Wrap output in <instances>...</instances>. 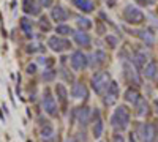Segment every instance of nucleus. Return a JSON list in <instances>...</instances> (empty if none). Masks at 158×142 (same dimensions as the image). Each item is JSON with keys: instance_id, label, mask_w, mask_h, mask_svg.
<instances>
[{"instance_id": "nucleus-8", "label": "nucleus", "mask_w": 158, "mask_h": 142, "mask_svg": "<svg viewBox=\"0 0 158 142\" xmlns=\"http://www.w3.org/2000/svg\"><path fill=\"white\" fill-rule=\"evenodd\" d=\"M118 93H120V92H118V84L115 81H111V84H109V87L106 90V93H104V98H103L104 104H106V106L115 104V101L118 99Z\"/></svg>"}, {"instance_id": "nucleus-31", "label": "nucleus", "mask_w": 158, "mask_h": 142, "mask_svg": "<svg viewBox=\"0 0 158 142\" xmlns=\"http://www.w3.org/2000/svg\"><path fill=\"white\" fill-rule=\"evenodd\" d=\"M44 47L41 46V44H29V47H27V51H29V52H41V51H43Z\"/></svg>"}, {"instance_id": "nucleus-37", "label": "nucleus", "mask_w": 158, "mask_h": 142, "mask_svg": "<svg viewBox=\"0 0 158 142\" xmlns=\"http://www.w3.org/2000/svg\"><path fill=\"white\" fill-rule=\"evenodd\" d=\"M153 108H155V112L158 114V99H155V101H153Z\"/></svg>"}, {"instance_id": "nucleus-9", "label": "nucleus", "mask_w": 158, "mask_h": 142, "mask_svg": "<svg viewBox=\"0 0 158 142\" xmlns=\"http://www.w3.org/2000/svg\"><path fill=\"white\" fill-rule=\"evenodd\" d=\"M156 139V128L152 123H146L141 128V140L142 142H155Z\"/></svg>"}, {"instance_id": "nucleus-32", "label": "nucleus", "mask_w": 158, "mask_h": 142, "mask_svg": "<svg viewBox=\"0 0 158 142\" xmlns=\"http://www.w3.org/2000/svg\"><path fill=\"white\" fill-rule=\"evenodd\" d=\"M112 142H125V137H123L122 131H117V133L112 136Z\"/></svg>"}, {"instance_id": "nucleus-25", "label": "nucleus", "mask_w": 158, "mask_h": 142, "mask_svg": "<svg viewBox=\"0 0 158 142\" xmlns=\"http://www.w3.org/2000/svg\"><path fill=\"white\" fill-rule=\"evenodd\" d=\"M103 130H104V123H103V120H101V119L95 120V122H94V126H92V134H94V137H95V139L101 137Z\"/></svg>"}, {"instance_id": "nucleus-7", "label": "nucleus", "mask_w": 158, "mask_h": 142, "mask_svg": "<svg viewBox=\"0 0 158 142\" xmlns=\"http://www.w3.org/2000/svg\"><path fill=\"white\" fill-rule=\"evenodd\" d=\"M43 109L48 115H51V117H57V114H59L57 101L54 99V96H52L49 92H46L44 96H43Z\"/></svg>"}, {"instance_id": "nucleus-4", "label": "nucleus", "mask_w": 158, "mask_h": 142, "mask_svg": "<svg viewBox=\"0 0 158 142\" xmlns=\"http://www.w3.org/2000/svg\"><path fill=\"white\" fill-rule=\"evenodd\" d=\"M123 74L127 77V81L130 84H135V85H141L142 84V79H141V76H139V70L131 63V60H123Z\"/></svg>"}, {"instance_id": "nucleus-30", "label": "nucleus", "mask_w": 158, "mask_h": 142, "mask_svg": "<svg viewBox=\"0 0 158 142\" xmlns=\"http://www.w3.org/2000/svg\"><path fill=\"white\" fill-rule=\"evenodd\" d=\"M106 43H108L109 47H115V46L118 44V40H117L114 35H108V36H106Z\"/></svg>"}, {"instance_id": "nucleus-6", "label": "nucleus", "mask_w": 158, "mask_h": 142, "mask_svg": "<svg viewBox=\"0 0 158 142\" xmlns=\"http://www.w3.org/2000/svg\"><path fill=\"white\" fill-rule=\"evenodd\" d=\"M48 46L54 51V52H63V51H67L71 47V43L68 40H65L63 36H51L49 40H48Z\"/></svg>"}, {"instance_id": "nucleus-22", "label": "nucleus", "mask_w": 158, "mask_h": 142, "mask_svg": "<svg viewBox=\"0 0 158 142\" xmlns=\"http://www.w3.org/2000/svg\"><path fill=\"white\" fill-rule=\"evenodd\" d=\"M135 109H136V114L139 115V117L146 115V114H147V101L144 99L142 96H139L138 101L135 103Z\"/></svg>"}, {"instance_id": "nucleus-21", "label": "nucleus", "mask_w": 158, "mask_h": 142, "mask_svg": "<svg viewBox=\"0 0 158 142\" xmlns=\"http://www.w3.org/2000/svg\"><path fill=\"white\" fill-rule=\"evenodd\" d=\"M21 29L24 30V33H25V36L27 38H33V33H32V27H33V24H32V21L29 19V18H21Z\"/></svg>"}, {"instance_id": "nucleus-17", "label": "nucleus", "mask_w": 158, "mask_h": 142, "mask_svg": "<svg viewBox=\"0 0 158 142\" xmlns=\"http://www.w3.org/2000/svg\"><path fill=\"white\" fill-rule=\"evenodd\" d=\"M136 35L141 38L142 43H146V46H153L155 44V36L150 30H139V32H136Z\"/></svg>"}, {"instance_id": "nucleus-15", "label": "nucleus", "mask_w": 158, "mask_h": 142, "mask_svg": "<svg viewBox=\"0 0 158 142\" xmlns=\"http://www.w3.org/2000/svg\"><path fill=\"white\" fill-rule=\"evenodd\" d=\"M71 96L74 99H81V98H85L87 96V88L82 82H74L73 87H71Z\"/></svg>"}, {"instance_id": "nucleus-14", "label": "nucleus", "mask_w": 158, "mask_h": 142, "mask_svg": "<svg viewBox=\"0 0 158 142\" xmlns=\"http://www.w3.org/2000/svg\"><path fill=\"white\" fill-rule=\"evenodd\" d=\"M146 62H147V55L142 52V51H136V52L131 55V63L138 68V70H144L146 67Z\"/></svg>"}, {"instance_id": "nucleus-26", "label": "nucleus", "mask_w": 158, "mask_h": 142, "mask_svg": "<svg viewBox=\"0 0 158 142\" xmlns=\"http://www.w3.org/2000/svg\"><path fill=\"white\" fill-rule=\"evenodd\" d=\"M76 24H77V27H79V30H89V29H92V21L90 19H87V18H77L76 19Z\"/></svg>"}, {"instance_id": "nucleus-33", "label": "nucleus", "mask_w": 158, "mask_h": 142, "mask_svg": "<svg viewBox=\"0 0 158 142\" xmlns=\"http://www.w3.org/2000/svg\"><path fill=\"white\" fill-rule=\"evenodd\" d=\"M52 3H54V0H40V5L43 8H49V6H52Z\"/></svg>"}, {"instance_id": "nucleus-5", "label": "nucleus", "mask_w": 158, "mask_h": 142, "mask_svg": "<svg viewBox=\"0 0 158 142\" xmlns=\"http://www.w3.org/2000/svg\"><path fill=\"white\" fill-rule=\"evenodd\" d=\"M70 63L74 71H82L89 65V57L85 54H82V51H74L70 57Z\"/></svg>"}, {"instance_id": "nucleus-13", "label": "nucleus", "mask_w": 158, "mask_h": 142, "mask_svg": "<svg viewBox=\"0 0 158 142\" xmlns=\"http://www.w3.org/2000/svg\"><path fill=\"white\" fill-rule=\"evenodd\" d=\"M73 38H74V41H76V44L77 46H82V47H89L90 46V36H89V33H85L84 30H77V32H74L73 33Z\"/></svg>"}, {"instance_id": "nucleus-29", "label": "nucleus", "mask_w": 158, "mask_h": 142, "mask_svg": "<svg viewBox=\"0 0 158 142\" xmlns=\"http://www.w3.org/2000/svg\"><path fill=\"white\" fill-rule=\"evenodd\" d=\"M40 29L44 30V32H49L51 30V22L48 21L46 16H41V19H40Z\"/></svg>"}, {"instance_id": "nucleus-2", "label": "nucleus", "mask_w": 158, "mask_h": 142, "mask_svg": "<svg viewBox=\"0 0 158 142\" xmlns=\"http://www.w3.org/2000/svg\"><path fill=\"white\" fill-rule=\"evenodd\" d=\"M109 84H111V77L104 71H98V73L94 74V77H92V88H94V92L98 93V95L106 93Z\"/></svg>"}, {"instance_id": "nucleus-24", "label": "nucleus", "mask_w": 158, "mask_h": 142, "mask_svg": "<svg viewBox=\"0 0 158 142\" xmlns=\"http://www.w3.org/2000/svg\"><path fill=\"white\" fill-rule=\"evenodd\" d=\"M54 90H56V95H57V98H59L62 103L67 101V98H68V90H67V87H65L63 84H56Z\"/></svg>"}, {"instance_id": "nucleus-23", "label": "nucleus", "mask_w": 158, "mask_h": 142, "mask_svg": "<svg viewBox=\"0 0 158 142\" xmlns=\"http://www.w3.org/2000/svg\"><path fill=\"white\" fill-rule=\"evenodd\" d=\"M139 96H141V95H139L138 90L133 88V87H130V88H127V92H125V96H123V98H125L127 103H131V104H135Z\"/></svg>"}, {"instance_id": "nucleus-1", "label": "nucleus", "mask_w": 158, "mask_h": 142, "mask_svg": "<svg viewBox=\"0 0 158 142\" xmlns=\"http://www.w3.org/2000/svg\"><path fill=\"white\" fill-rule=\"evenodd\" d=\"M130 119H131L130 109L122 104L114 111L112 117H111V125H112V128L115 131H125L130 126Z\"/></svg>"}, {"instance_id": "nucleus-36", "label": "nucleus", "mask_w": 158, "mask_h": 142, "mask_svg": "<svg viewBox=\"0 0 158 142\" xmlns=\"http://www.w3.org/2000/svg\"><path fill=\"white\" fill-rule=\"evenodd\" d=\"M136 2L141 5H149V0H136Z\"/></svg>"}, {"instance_id": "nucleus-39", "label": "nucleus", "mask_w": 158, "mask_h": 142, "mask_svg": "<svg viewBox=\"0 0 158 142\" xmlns=\"http://www.w3.org/2000/svg\"><path fill=\"white\" fill-rule=\"evenodd\" d=\"M65 142H74L73 139H67V140H65Z\"/></svg>"}, {"instance_id": "nucleus-11", "label": "nucleus", "mask_w": 158, "mask_h": 142, "mask_svg": "<svg viewBox=\"0 0 158 142\" xmlns=\"http://www.w3.org/2000/svg\"><path fill=\"white\" fill-rule=\"evenodd\" d=\"M68 11L65 10L63 6H60V5H57V6H54L52 8V11H51V18L54 19L56 22H59V24H62V22H65L68 19Z\"/></svg>"}, {"instance_id": "nucleus-18", "label": "nucleus", "mask_w": 158, "mask_h": 142, "mask_svg": "<svg viewBox=\"0 0 158 142\" xmlns=\"http://www.w3.org/2000/svg\"><path fill=\"white\" fill-rule=\"evenodd\" d=\"M89 59H92V65H95V67H98V65H103V63L106 62L108 55H106V52H104V51L98 49V51H95V52L92 54V55H90Z\"/></svg>"}, {"instance_id": "nucleus-40", "label": "nucleus", "mask_w": 158, "mask_h": 142, "mask_svg": "<svg viewBox=\"0 0 158 142\" xmlns=\"http://www.w3.org/2000/svg\"><path fill=\"white\" fill-rule=\"evenodd\" d=\"M156 11H158V8H156Z\"/></svg>"}, {"instance_id": "nucleus-3", "label": "nucleus", "mask_w": 158, "mask_h": 142, "mask_svg": "<svg viewBox=\"0 0 158 142\" xmlns=\"http://www.w3.org/2000/svg\"><path fill=\"white\" fill-rule=\"evenodd\" d=\"M123 18H125V21H127L128 24H133V25H139V24H142L144 21H146L144 13H142L139 8L133 6V5L125 6V10H123Z\"/></svg>"}, {"instance_id": "nucleus-38", "label": "nucleus", "mask_w": 158, "mask_h": 142, "mask_svg": "<svg viewBox=\"0 0 158 142\" xmlns=\"http://www.w3.org/2000/svg\"><path fill=\"white\" fill-rule=\"evenodd\" d=\"M130 142H136V139H135V134L131 133V136H130Z\"/></svg>"}, {"instance_id": "nucleus-27", "label": "nucleus", "mask_w": 158, "mask_h": 142, "mask_svg": "<svg viewBox=\"0 0 158 142\" xmlns=\"http://www.w3.org/2000/svg\"><path fill=\"white\" fill-rule=\"evenodd\" d=\"M56 32L59 33V36H67V35L74 33V32H73V29L70 27V25H65V24H59L57 27H56Z\"/></svg>"}, {"instance_id": "nucleus-16", "label": "nucleus", "mask_w": 158, "mask_h": 142, "mask_svg": "<svg viewBox=\"0 0 158 142\" xmlns=\"http://www.w3.org/2000/svg\"><path fill=\"white\" fill-rule=\"evenodd\" d=\"M73 3L74 6L79 10V11H82V13H90V11H94L95 5L92 0H73Z\"/></svg>"}, {"instance_id": "nucleus-12", "label": "nucleus", "mask_w": 158, "mask_h": 142, "mask_svg": "<svg viewBox=\"0 0 158 142\" xmlns=\"http://www.w3.org/2000/svg\"><path fill=\"white\" fill-rule=\"evenodd\" d=\"M77 122L81 125H89L92 122V109L87 106H82L77 109Z\"/></svg>"}, {"instance_id": "nucleus-28", "label": "nucleus", "mask_w": 158, "mask_h": 142, "mask_svg": "<svg viewBox=\"0 0 158 142\" xmlns=\"http://www.w3.org/2000/svg\"><path fill=\"white\" fill-rule=\"evenodd\" d=\"M54 77H56V70H44L43 71V79L46 82H51V81H54Z\"/></svg>"}, {"instance_id": "nucleus-35", "label": "nucleus", "mask_w": 158, "mask_h": 142, "mask_svg": "<svg viewBox=\"0 0 158 142\" xmlns=\"http://www.w3.org/2000/svg\"><path fill=\"white\" fill-rule=\"evenodd\" d=\"M115 3H117V0H106V5H108L109 8L115 6Z\"/></svg>"}, {"instance_id": "nucleus-20", "label": "nucleus", "mask_w": 158, "mask_h": 142, "mask_svg": "<svg viewBox=\"0 0 158 142\" xmlns=\"http://www.w3.org/2000/svg\"><path fill=\"white\" fill-rule=\"evenodd\" d=\"M144 76L147 77V79H155V76H156V73H158V67H156V63L152 60V62H149L146 67H144Z\"/></svg>"}, {"instance_id": "nucleus-19", "label": "nucleus", "mask_w": 158, "mask_h": 142, "mask_svg": "<svg viewBox=\"0 0 158 142\" xmlns=\"http://www.w3.org/2000/svg\"><path fill=\"white\" fill-rule=\"evenodd\" d=\"M41 139L46 140V142H51L52 139H54V128H52L51 123H44L41 125Z\"/></svg>"}, {"instance_id": "nucleus-34", "label": "nucleus", "mask_w": 158, "mask_h": 142, "mask_svg": "<svg viewBox=\"0 0 158 142\" xmlns=\"http://www.w3.org/2000/svg\"><path fill=\"white\" fill-rule=\"evenodd\" d=\"M35 71H36V65H29V67H27V73H29V74H33Z\"/></svg>"}, {"instance_id": "nucleus-10", "label": "nucleus", "mask_w": 158, "mask_h": 142, "mask_svg": "<svg viewBox=\"0 0 158 142\" xmlns=\"http://www.w3.org/2000/svg\"><path fill=\"white\" fill-rule=\"evenodd\" d=\"M22 11L25 14L38 16L40 13H41V5H40L36 0H24L22 2Z\"/></svg>"}]
</instances>
